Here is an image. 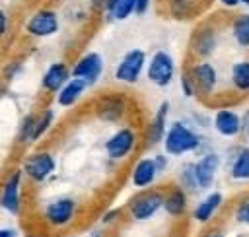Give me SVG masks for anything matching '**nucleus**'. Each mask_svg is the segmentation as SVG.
Here are the masks:
<instances>
[{
  "instance_id": "22",
  "label": "nucleus",
  "mask_w": 249,
  "mask_h": 237,
  "mask_svg": "<svg viewBox=\"0 0 249 237\" xmlns=\"http://www.w3.org/2000/svg\"><path fill=\"white\" fill-rule=\"evenodd\" d=\"M231 84L237 91L247 93L249 91V60H239L231 66Z\"/></svg>"
},
{
  "instance_id": "8",
  "label": "nucleus",
  "mask_w": 249,
  "mask_h": 237,
  "mask_svg": "<svg viewBox=\"0 0 249 237\" xmlns=\"http://www.w3.org/2000/svg\"><path fill=\"white\" fill-rule=\"evenodd\" d=\"M148 80L152 84H156L158 87H165L171 84L173 74H175V64L173 58L165 52V51H158L154 52V56L148 62Z\"/></svg>"
},
{
  "instance_id": "12",
  "label": "nucleus",
  "mask_w": 249,
  "mask_h": 237,
  "mask_svg": "<svg viewBox=\"0 0 249 237\" xmlns=\"http://www.w3.org/2000/svg\"><path fill=\"white\" fill-rule=\"evenodd\" d=\"M158 165H156V159L154 157H142L134 163L132 167V173H130V181L136 188H148L156 177H158Z\"/></svg>"
},
{
  "instance_id": "25",
  "label": "nucleus",
  "mask_w": 249,
  "mask_h": 237,
  "mask_svg": "<svg viewBox=\"0 0 249 237\" xmlns=\"http://www.w3.org/2000/svg\"><path fill=\"white\" fill-rule=\"evenodd\" d=\"M231 216L233 221L239 225H249V194L237 198V202L231 208Z\"/></svg>"
},
{
  "instance_id": "20",
  "label": "nucleus",
  "mask_w": 249,
  "mask_h": 237,
  "mask_svg": "<svg viewBox=\"0 0 249 237\" xmlns=\"http://www.w3.org/2000/svg\"><path fill=\"white\" fill-rule=\"evenodd\" d=\"M191 47H193V52L196 56H200V58L210 56L214 52V49H216V35H214V31L210 27H200L195 33Z\"/></svg>"
},
{
  "instance_id": "28",
  "label": "nucleus",
  "mask_w": 249,
  "mask_h": 237,
  "mask_svg": "<svg viewBox=\"0 0 249 237\" xmlns=\"http://www.w3.org/2000/svg\"><path fill=\"white\" fill-rule=\"evenodd\" d=\"M121 115H123V107H121V105L105 103V105H101V107H99V117H101L103 120L113 122V120H117Z\"/></svg>"
},
{
  "instance_id": "38",
  "label": "nucleus",
  "mask_w": 249,
  "mask_h": 237,
  "mask_svg": "<svg viewBox=\"0 0 249 237\" xmlns=\"http://www.w3.org/2000/svg\"><path fill=\"white\" fill-rule=\"evenodd\" d=\"M241 0H220V4L222 6H226V8H233V6H237Z\"/></svg>"
},
{
  "instance_id": "34",
  "label": "nucleus",
  "mask_w": 249,
  "mask_h": 237,
  "mask_svg": "<svg viewBox=\"0 0 249 237\" xmlns=\"http://www.w3.org/2000/svg\"><path fill=\"white\" fill-rule=\"evenodd\" d=\"M119 2H121V0H105V4H103V6H105V10H107V14H109L111 17H113V12L117 10Z\"/></svg>"
},
{
  "instance_id": "9",
  "label": "nucleus",
  "mask_w": 249,
  "mask_h": 237,
  "mask_svg": "<svg viewBox=\"0 0 249 237\" xmlns=\"http://www.w3.org/2000/svg\"><path fill=\"white\" fill-rule=\"evenodd\" d=\"M25 31L31 37H51L58 31V17L53 10H39L25 21Z\"/></svg>"
},
{
  "instance_id": "18",
  "label": "nucleus",
  "mask_w": 249,
  "mask_h": 237,
  "mask_svg": "<svg viewBox=\"0 0 249 237\" xmlns=\"http://www.w3.org/2000/svg\"><path fill=\"white\" fill-rule=\"evenodd\" d=\"M222 200H224V196H222V192H218V190L206 194V196L196 204V208L193 210L195 221H198V223H208V221L214 218L216 210L222 206Z\"/></svg>"
},
{
  "instance_id": "37",
  "label": "nucleus",
  "mask_w": 249,
  "mask_h": 237,
  "mask_svg": "<svg viewBox=\"0 0 249 237\" xmlns=\"http://www.w3.org/2000/svg\"><path fill=\"white\" fill-rule=\"evenodd\" d=\"M241 120H243V128H241V130H243V132H245V136L249 138V111L245 113V117H243Z\"/></svg>"
},
{
  "instance_id": "27",
  "label": "nucleus",
  "mask_w": 249,
  "mask_h": 237,
  "mask_svg": "<svg viewBox=\"0 0 249 237\" xmlns=\"http://www.w3.org/2000/svg\"><path fill=\"white\" fill-rule=\"evenodd\" d=\"M53 118H54V113L51 109H45L39 117H37V124H35V136H33V142H37L53 124Z\"/></svg>"
},
{
  "instance_id": "33",
  "label": "nucleus",
  "mask_w": 249,
  "mask_h": 237,
  "mask_svg": "<svg viewBox=\"0 0 249 237\" xmlns=\"http://www.w3.org/2000/svg\"><path fill=\"white\" fill-rule=\"evenodd\" d=\"M148 6H150V0H138V2H136V14H138V16L146 14V12H148Z\"/></svg>"
},
{
  "instance_id": "4",
  "label": "nucleus",
  "mask_w": 249,
  "mask_h": 237,
  "mask_svg": "<svg viewBox=\"0 0 249 237\" xmlns=\"http://www.w3.org/2000/svg\"><path fill=\"white\" fill-rule=\"evenodd\" d=\"M54 167H56V163H54L53 153H49V152H37V153L29 155L23 161L21 171H23V175L29 181L43 183V181H47L54 173Z\"/></svg>"
},
{
  "instance_id": "26",
  "label": "nucleus",
  "mask_w": 249,
  "mask_h": 237,
  "mask_svg": "<svg viewBox=\"0 0 249 237\" xmlns=\"http://www.w3.org/2000/svg\"><path fill=\"white\" fill-rule=\"evenodd\" d=\"M35 124H37V117H33V115H27V117L21 120L19 130H18V140H19V144H31V142H33Z\"/></svg>"
},
{
  "instance_id": "39",
  "label": "nucleus",
  "mask_w": 249,
  "mask_h": 237,
  "mask_svg": "<svg viewBox=\"0 0 249 237\" xmlns=\"http://www.w3.org/2000/svg\"><path fill=\"white\" fill-rule=\"evenodd\" d=\"M93 237H101V233H99V231H95V235H93Z\"/></svg>"
},
{
  "instance_id": "30",
  "label": "nucleus",
  "mask_w": 249,
  "mask_h": 237,
  "mask_svg": "<svg viewBox=\"0 0 249 237\" xmlns=\"http://www.w3.org/2000/svg\"><path fill=\"white\" fill-rule=\"evenodd\" d=\"M181 91H183L185 97H193L195 91H196V85H195V82H193V78H191L189 72H183L181 74Z\"/></svg>"
},
{
  "instance_id": "36",
  "label": "nucleus",
  "mask_w": 249,
  "mask_h": 237,
  "mask_svg": "<svg viewBox=\"0 0 249 237\" xmlns=\"http://www.w3.org/2000/svg\"><path fill=\"white\" fill-rule=\"evenodd\" d=\"M117 216H119V210H111V212H107V214H105L103 221H105V223H111V221H115V220H117Z\"/></svg>"
},
{
  "instance_id": "3",
  "label": "nucleus",
  "mask_w": 249,
  "mask_h": 237,
  "mask_svg": "<svg viewBox=\"0 0 249 237\" xmlns=\"http://www.w3.org/2000/svg\"><path fill=\"white\" fill-rule=\"evenodd\" d=\"M76 210H78V204H76L74 198L60 196V198H56V200L47 204V208L43 212V218L53 227H66L68 223L74 221Z\"/></svg>"
},
{
  "instance_id": "7",
  "label": "nucleus",
  "mask_w": 249,
  "mask_h": 237,
  "mask_svg": "<svg viewBox=\"0 0 249 237\" xmlns=\"http://www.w3.org/2000/svg\"><path fill=\"white\" fill-rule=\"evenodd\" d=\"M146 66V54L142 49L128 51L115 68V78L123 84H134Z\"/></svg>"
},
{
  "instance_id": "21",
  "label": "nucleus",
  "mask_w": 249,
  "mask_h": 237,
  "mask_svg": "<svg viewBox=\"0 0 249 237\" xmlns=\"http://www.w3.org/2000/svg\"><path fill=\"white\" fill-rule=\"evenodd\" d=\"M230 177L235 181H249V148H241L230 167Z\"/></svg>"
},
{
  "instance_id": "17",
  "label": "nucleus",
  "mask_w": 249,
  "mask_h": 237,
  "mask_svg": "<svg viewBox=\"0 0 249 237\" xmlns=\"http://www.w3.org/2000/svg\"><path fill=\"white\" fill-rule=\"evenodd\" d=\"M167 111H169V103L163 101L160 103L158 111H156V117L152 118L150 126H148V144H160L163 142L165 138V132H167Z\"/></svg>"
},
{
  "instance_id": "13",
  "label": "nucleus",
  "mask_w": 249,
  "mask_h": 237,
  "mask_svg": "<svg viewBox=\"0 0 249 237\" xmlns=\"http://www.w3.org/2000/svg\"><path fill=\"white\" fill-rule=\"evenodd\" d=\"M218 167H220V155L218 153H212V152L206 153V155H202L195 163V173H196V179H198L200 188H210L214 185Z\"/></svg>"
},
{
  "instance_id": "6",
  "label": "nucleus",
  "mask_w": 249,
  "mask_h": 237,
  "mask_svg": "<svg viewBox=\"0 0 249 237\" xmlns=\"http://www.w3.org/2000/svg\"><path fill=\"white\" fill-rule=\"evenodd\" d=\"M21 177L23 171L21 169H14L2 185V194H0V206L8 212L18 216L21 210Z\"/></svg>"
},
{
  "instance_id": "31",
  "label": "nucleus",
  "mask_w": 249,
  "mask_h": 237,
  "mask_svg": "<svg viewBox=\"0 0 249 237\" xmlns=\"http://www.w3.org/2000/svg\"><path fill=\"white\" fill-rule=\"evenodd\" d=\"M154 159H156V165H158V171H160V173L167 169V155H165V153H156Z\"/></svg>"
},
{
  "instance_id": "32",
  "label": "nucleus",
  "mask_w": 249,
  "mask_h": 237,
  "mask_svg": "<svg viewBox=\"0 0 249 237\" xmlns=\"http://www.w3.org/2000/svg\"><path fill=\"white\" fill-rule=\"evenodd\" d=\"M200 237H226V231H224V229H220V227H212V229L204 231Z\"/></svg>"
},
{
  "instance_id": "2",
  "label": "nucleus",
  "mask_w": 249,
  "mask_h": 237,
  "mask_svg": "<svg viewBox=\"0 0 249 237\" xmlns=\"http://www.w3.org/2000/svg\"><path fill=\"white\" fill-rule=\"evenodd\" d=\"M200 146V138L183 122L175 120L165 132L163 150L167 155H183L187 152H195Z\"/></svg>"
},
{
  "instance_id": "14",
  "label": "nucleus",
  "mask_w": 249,
  "mask_h": 237,
  "mask_svg": "<svg viewBox=\"0 0 249 237\" xmlns=\"http://www.w3.org/2000/svg\"><path fill=\"white\" fill-rule=\"evenodd\" d=\"M70 76H72V70H68L64 62H54V64H51V66L47 68V72L43 74L41 85H43V89L49 91V93H54V91L58 93V91L62 89V85L70 80Z\"/></svg>"
},
{
  "instance_id": "5",
  "label": "nucleus",
  "mask_w": 249,
  "mask_h": 237,
  "mask_svg": "<svg viewBox=\"0 0 249 237\" xmlns=\"http://www.w3.org/2000/svg\"><path fill=\"white\" fill-rule=\"evenodd\" d=\"M134 146H136V132L132 128L124 126V128L117 130L115 134H111L107 138V142H105V153H107L109 159L121 161V159L128 157L132 153Z\"/></svg>"
},
{
  "instance_id": "11",
  "label": "nucleus",
  "mask_w": 249,
  "mask_h": 237,
  "mask_svg": "<svg viewBox=\"0 0 249 237\" xmlns=\"http://www.w3.org/2000/svg\"><path fill=\"white\" fill-rule=\"evenodd\" d=\"M195 85H196V91L204 93V95H210L216 87V82H218V76H216V70L210 62H204L200 60L198 64H195L191 70H189Z\"/></svg>"
},
{
  "instance_id": "10",
  "label": "nucleus",
  "mask_w": 249,
  "mask_h": 237,
  "mask_svg": "<svg viewBox=\"0 0 249 237\" xmlns=\"http://www.w3.org/2000/svg\"><path fill=\"white\" fill-rule=\"evenodd\" d=\"M101 70H103L101 54L99 52H88L72 66V76L74 78H82V80L88 82V85H91V84H95L99 80Z\"/></svg>"
},
{
  "instance_id": "1",
  "label": "nucleus",
  "mask_w": 249,
  "mask_h": 237,
  "mask_svg": "<svg viewBox=\"0 0 249 237\" xmlns=\"http://www.w3.org/2000/svg\"><path fill=\"white\" fill-rule=\"evenodd\" d=\"M163 198H165V192H161L160 188H156V190L146 188L128 200L126 214L134 221H148L163 208Z\"/></svg>"
},
{
  "instance_id": "35",
  "label": "nucleus",
  "mask_w": 249,
  "mask_h": 237,
  "mask_svg": "<svg viewBox=\"0 0 249 237\" xmlns=\"http://www.w3.org/2000/svg\"><path fill=\"white\" fill-rule=\"evenodd\" d=\"M0 237H18V231L12 227H2L0 229Z\"/></svg>"
},
{
  "instance_id": "24",
  "label": "nucleus",
  "mask_w": 249,
  "mask_h": 237,
  "mask_svg": "<svg viewBox=\"0 0 249 237\" xmlns=\"http://www.w3.org/2000/svg\"><path fill=\"white\" fill-rule=\"evenodd\" d=\"M179 185H181L187 192H195V190L200 188L198 179H196V173H195V163H189V165H185V167L179 171Z\"/></svg>"
},
{
  "instance_id": "40",
  "label": "nucleus",
  "mask_w": 249,
  "mask_h": 237,
  "mask_svg": "<svg viewBox=\"0 0 249 237\" xmlns=\"http://www.w3.org/2000/svg\"><path fill=\"white\" fill-rule=\"evenodd\" d=\"M241 2H243V4H247V6H249V0H241Z\"/></svg>"
},
{
  "instance_id": "16",
  "label": "nucleus",
  "mask_w": 249,
  "mask_h": 237,
  "mask_svg": "<svg viewBox=\"0 0 249 237\" xmlns=\"http://www.w3.org/2000/svg\"><path fill=\"white\" fill-rule=\"evenodd\" d=\"M163 210L171 218H181L187 212V190L183 186H171L165 190Z\"/></svg>"
},
{
  "instance_id": "19",
  "label": "nucleus",
  "mask_w": 249,
  "mask_h": 237,
  "mask_svg": "<svg viewBox=\"0 0 249 237\" xmlns=\"http://www.w3.org/2000/svg\"><path fill=\"white\" fill-rule=\"evenodd\" d=\"M86 87H88V82H86V80L72 76V78L62 85V89L58 91L56 103H58L60 107H72V105L82 97V93L86 91Z\"/></svg>"
},
{
  "instance_id": "15",
  "label": "nucleus",
  "mask_w": 249,
  "mask_h": 237,
  "mask_svg": "<svg viewBox=\"0 0 249 237\" xmlns=\"http://www.w3.org/2000/svg\"><path fill=\"white\" fill-rule=\"evenodd\" d=\"M214 128L218 130V134L222 136H237L243 128V120L241 117L235 113V111H230V109H220L216 115H214Z\"/></svg>"
},
{
  "instance_id": "29",
  "label": "nucleus",
  "mask_w": 249,
  "mask_h": 237,
  "mask_svg": "<svg viewBox=\"0 0 249 237\" xmlns=\"http://www.w3.org/2000/svg\"><path fill=\"white\" fill-rule=\"evenodd\" d=\"M136 2L138 0H121L117 10L113 12V19H126L132 12H136Z\"/></svg>"
},
{
  "instance_id": "23",
  "label": "nucleus",
  "mask_w": 249,
  "mask_h": 237,
  "mask_svg": "<svg viewBox=\"0 0 249 237\" xmlns=\"http://www.w3.org/2000/svg\"><path fill=\"white\" fill-rule=\"evenodd\" d=\"M231 35L235 39V43L243 49L249 47V16H239L235 21H233V27H231Z\"/></svg>"
}]
</instances>
